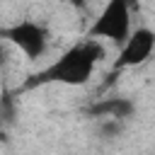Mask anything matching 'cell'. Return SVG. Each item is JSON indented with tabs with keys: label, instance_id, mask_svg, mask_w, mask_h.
Wrapping results in <instances>:
<instances>
[{
	"label": "cell",
	"instance_id": "cell-1",
	"mask_svg": "<svg viewBox=\"0 0 155 155\" xmlns=\"http://www.w3.org/2000/svg\"><path fill=\"white\" fill-rule=\"evenodd\" d=\"M104 58V48L99 44V39H92L87 36V41H80V44H73L70 48H65L51 65H46L44 70H39L29 85H70V87H78V85H85L90 82L92 73H94V65Z\"/></svg>",
	"mask_w": 155,
	"mask_h": 155
},
{
	"label": "cell",
	"instance_id": "cell-2",
	"mask_svg": "<svg viewBox=\"0 0 155 155\" xmlns=\"http://www.w3.org/2000/svg\"><path fill=\"white\" fill-rule=\"evenodd\" d=\"M131 34V2L128 0H107L97 19L92 22L87 36L92 39H107L116 46H121Z\"/></svg>",
	"mask_w": 155,
	"mask_h": 155
},
{
	"label": "cell",
	"instance_id": "cell-3",
	"mask_svg": "<svg viewBox=\"0 0 155 155\" xmlns=\"http://www.w3.org/2000/svg\"><path fill=\"white\" fill-rule=\"evenodd\" d=\"M0 39L12 44L15 48H19L29 61H36L46 53L48 48V31L44 24L31 22V19H22L15 22L5 29H0Z\"/></svg>",
	"mask_w": 155,
	"mask_h": 155
},
{
	"label": "cell",
	"instance_id": "cell-4",
	"mask_svg": "<svg viewBox=\"0 0 155 155\" xmlns=\"http://www.w3.org/2000/svg\"><path fill=\"white\" fill-rule=\"evenodd\" d=\"M153 51H155V31L148 29V27L131 29L128 39L121 44L116 65H119V68H136V65H143V63L153 56Z\"/></svg>",
	"mask_w": 155,
	"mask_h": 155
},
{
	"label": "cell",
	"instance_id": "cell-5",
	"mask_svg": "<svg viewBox=\"0 0 155 155\" xmlns=\"http://www.w3.org/2000/svg\"><path fill=\"white\" fill-rule=\"evenodd\" d=\"M90 114H94V116H114V119H126V116H131V114H133V102L121 99V97L104 99V102H97L94 107H90Z\"/></svg>",
	"mask_w": 155,
	"mask_h": 155
},
{
	"label": "cell",
	"instance_id": "cell-6",
	"mask_svg": "<svg viewBox=\"0 0 155 155\" xmlns=\"http://www.w3.org/2000/svg\"><path fill=\"white\" fill-rule=\"evenodd\" d=\"M7 61V53H5V46H2V39H0V65H5Z\"/></svg>",
	"mask_w": 155,
	"mask_h": 155
}]
</instances>
